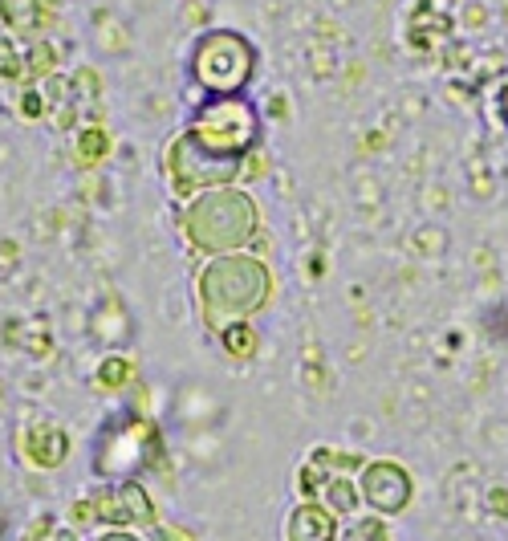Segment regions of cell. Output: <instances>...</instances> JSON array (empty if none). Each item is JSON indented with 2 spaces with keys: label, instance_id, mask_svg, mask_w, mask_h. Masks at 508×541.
I'll use <instances>...</instances> for the list:
<instances>
[{
  "label": "cell",
  "instance_id": "13",
  "mask_svg": "<svg viewBox=\"0 0 508 541\" xmlns=\"http://www.w3.org/2000/svg\"><path fill=\"white\" fill-rule=\"evenodd\" d=\"M94 541H147V537H143L139 529H118V525H110V529H98Z\"/></svg>",
  "mask_w": 508,
  "mask_h": 541
},
{
  "label": "cell",
  "instance_id": "12",
  "mask_svg": "<svg viewBox=\"0 0 508 541\" xmlns=\"http://www.w3.org/2000/svg\"><path fill=\"white\" fill-rule=\"evenodd\" d=\"M155 541H200L187 525H155Z\"/></svg>",
  "mask_w": 508,
  "mask_h": 541
},
{
  "label": "cell",
  "instance_id": "14",
  "mask_svg": "<svg viewBox=\"0 0 508 541\" xmlns=\"http://www.w3.org/2000/svg\"><path fill=\"white\" fill-rule=\"evenodd\" d=\"M102 383H110V387L126 383V371H122V363H102Z\"/></svg>",
  "mask_w": 508,
  "mask_h": 541
},
{
  "label": "cell",
  "instance_id": "3",
  "mask_svg": "<svg viewBox=\"0 0 508 541\" xmlns=\"http://www.w3.org/2000/svg\"><path fill=\"white\" fill-rule=\"evenodd\" d=\"M244 159L248 155H232V151H220L212 147L200 131H179L163 155V171H167V184L171 192L187 204L200 192H212V188H232L240 171H244Z\"/></svg>",
  "mask_w": 508,
  "mask_h": 541
},
{
  "label": "cell",
  "instance_id": "9",
  "mask_svg": "<svg viewBox=\"0 0 508 541\" xmlns=\"http://www.w3.org/2000/svg\"><path fill=\"white\" fill-rule=\"evenodd\" d=\"M21 452H25V460L33 468H57L61 460H66V452H70V440H66V432H61V428L41 424V428H29V436L21 440Z\"/></svg>",
  "mask_w": 508,
  "mask_h": 541
},
{
  "label": "cell",
  "instance_id": "7",
  "mask_svg": "<svg viewBox=\"0 0 508 541\" xmlns=\"http://www.w3.org/2000/svg\"><path fill=\"white\" fill-rule=\"evenodd\" d=\"M358 493L362 505L378 517H403L415 501V480L399 460H366V468L358 472Z\"/></svg>",
  "mask_w": 508,
  "mask_h": 541
},
{
  "label": "cell",
  "instance_id": "15",
  "mask_svg": "<svg viewBox=\"0 0 508 541\" xmlns=\"http://www.w3.org/2000/svg\"><path fill=\"white\" fill-rule=\"evenodd\" d=\"M492 513L508 517V493H504V489H500V493H492Z\"/></svg>",
  "mask_w": 508,
  "mask_h": 541
},
{
  "label": "cell",
  "instance_id": "6",
  "mask_svg": "<svg viewBox=\"0 0 508 541\" xmlns=\"http://www.w3.org/2000/svg\"><path fill=\"white\" fill-rule=\"evenodd\" d=\"M78 525H98V529H155L159 525V513H155V501L151 493L139 485V480H122V485H110L94 497H86L82 513H78Z\"/></svg>",
  "mask_w": 508,
  "mask_h": 541
},
{
  "label": "cell",
  "instance_id": "5",
  "mask_svg": "<svg viewBox=\"0 0 508 541\" xmlns=\"http://www.w3.org/2000/svg\"><path fill=\"white\" fill-rule=\"evenodd\" d=\"M192 131H200L220 151L252 155V151H257V143H261V118L236 94H220V98H208L200 106V114L192 118Z\"/></svg>",
  "mask_w": 508,
  "mask_h": 541
},
{
  "label": "cell",
  "instance_id": "11",
  "mask_svg": "<svg viewBox=\"0 0 508 541\" xmlns=\"http://www.w3.org/2000/svg\"><path fill=\"white\" fill-rule=\"evenodd\" d=\"M220 338V346H224V354L228 358H236V363H244V358H252L257 354V330H252V322H232L228 330H220L216 334Z\"/></svg>",
  "mask_w": 508,
  "mask_h": 541
},
{
  "label": "cell",
  "instance_id": "2",
  "mask_svg": "<svg viewBox=\"0 0 508 541\" xmlns=\"http://www.w3.org/2000/svg\"><path fill=\"white\" fill-rule=\"evenodd\" d=\"M179 232L187 249L200 257L248 253V245L261 232V208L244 188H212L192 196L179 208Z\"/></svg>",
  "mask_w": 508,
  "mask_h": 541
},
{
  "label": "cell",
  "instance_id": "4",
  "mask_svg": "<svg viewBox=\"0 0 508 541\" xmlns=\"http://www.w3.org/2000/svg\"><path fill=\"white\" fill-rule=\"evenodd\" d=\"M252 70H257V53H252V45L232 33V29H212L196 41V53H192V78L212 94H236Z\"/></svg>",
  "mask_w": 508,
  "mask_h": 541
},
{
  "label": "cell",
  "instance_id": "10",
  "mask_svg": "<svg viewBox=\"0 0 508 541\" xmlns=\"http://www.w3.org/2000/svg\"><path fill=\"white\" fill-rule=\"evenodd\" d=\"M317 501H322L330 513L338 517H354L362 509V493H358V480H350L346 472H330L322 493H317Z\"/></svg>",
  "mask_w": 508,
  "mask_h": 541
},
{
  "label": "cell",
  "instance_id": "8",
  "mask_svg": "<svg viewBox=\"0 0 508 541\" xmlns=\"http://www.w3.org/2000/svg\"><path fill=\"white\" fill-rule=\"evenodd\" d=\"M285 541H342V517L322 501H297L285 517Z\"/></svg>",
  "mask_w": 508,
  "mask_h": 541
},
{
  "label": "cell",
  "instance_id": "1",
  "mask_svg": "<svg viewBox=\"0 0 508 541\" xmlns=\"http://www.w3.org/2000/svg\"><path fill=\"white\" fill-rule=\"evenodd\" d=\"M273 302V269L257 253H224L204 257L196 273V306L200 322L220 334L232 322H252Z\"/></svg>",
  "mask_w": 508,
  "mask_h": 541
}]
</instances>
